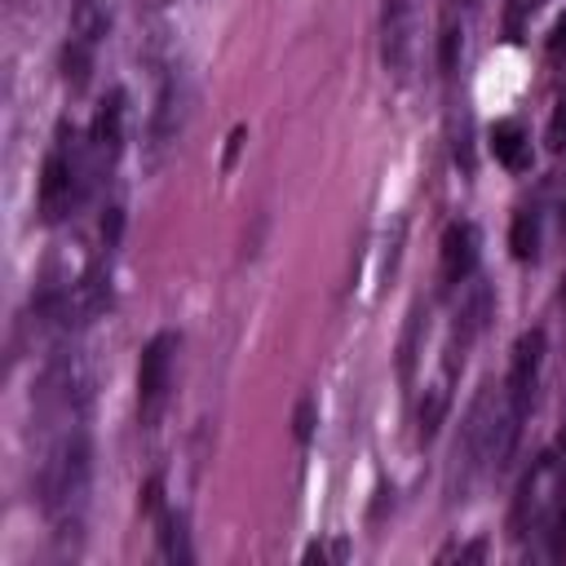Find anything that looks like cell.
Returning <instances> with one entry per match:
<instances>
[{
  "label": "cell",
  "mask_w": 566,
  "mask_h": 566,
  "mask_svg": "<svg viewBox=\"0 0 566 566\" xmlns=\"http://www.w3.org/2000/svg\"><path fill=\"white\" fill-rule=\"evenodd\" d=\"M88 473H93V447L84 429H71L57 451L40 469V504L57 522V531H75L88 500Z\"/></svg>",
  "instance_id": "cell-1"
},
{
  "label": "cell",
  "mask_w": 566,
  "mask_h": 566,
  "mask_svg": "<svg viewBox=\"0 0 566 566\" xmlns=\"http://www.w3.org/2000/svg\"><path fill=\"white\" fill-rule=\"evenodd\" d=\"M491 424H495V402H491V385H482L460 424V442H455V460H451V478H447L451 500H464L473 486V473L482 464H491Z\"/></svg>",
  "instance_id": "cell-2"
},
{
  "label": "cell",
  "mask_w": 566,
  "mask_h": 566,
  "mask_svg": "<svg viewBox=\"0 0 566 566\" xmlns=\"http://www.w3.org/2000/svg\"><path fill=\"white\" fill-rule=\"evenodd\" d=\"M172 349H177V336L172 332H159L146 340L142 349V363H137V407H142V420L150 424L164 407V394H168V371H172Z\"/></svg>",
  "instance_id": "cell-3"
},
{
  "label": "cell",
  "mask_w": 566,
  "mask_h": 566,
  "mask_svg": "<svg viewBox=\"0 0 566 566\" xmlns=\"http://www.w3.org/2000/svg\"><path fill=\"white\" fill-rule=\"evenodd\" d=\"M539 363H544V332L531 327L517 336L513 345V363H509V394H504V411L513 420H526V407H531V394H535V376H539Z\"/></svg>",
  "instance_id": "cell-4"
},
{
  "label": "cell",
  "mask_w": 566,
  "mask_h": 566,
  "mask_svg": "<svg viewBox=\"0 0 566 566\" xmlns=\"http://www.w3.org/2000/svg\"><path fill=\"white\" fill-rule=\"evenodd\" d=\"M411 57V4L407 0H385L380 9V62L389 75H407Z\"/></svg>",
  "instance_id": "cell-5"
},
{
  "label": "cell",
  "mask_w": 566,
  "mask_h": 566,
  "mask_svg": "<svg viewBox=\"0 0 566 566\" xmlns=\"http://www.w3.org/2000/svg\"><path fill=\"white\" fill-rule=\"evenodd\" d=\"M71 199H75V172H71L66 150L53 146L44 155V168H40V217L57 221L62 212H71Z\"/></svg>",
  "instance_id": "cell-6"
},
{
  "label": "cell",
  "mask_w": 566,
  "mask_h": 566,
  "mask_svg": "<svg viewBox=\"0 0 566 566\" xmlns=\"http://www.w3.org/2000/svg\"><path fill=\"white\" fill-rule=\"evenodd\" d=\"M473 265H478V230L469 221H451L442 230V279L455 287L473 274Z\"/></svg>",
  "instance_id": "cell-7"
},
{
  "label": "cell",
  "mask_w": 566,
  "mask_h": 566,
  "mask_svg": "<svg viewBox=\"0 0 566 566\" xmlns=\"http://www.w3.org/2000/svg\"><path fill=\"white\" fill-rule=\"evenodd\" d=\"M106 27H111L106 0H75V4H71V40H80V44L93 49V44L106 35Z\"/></svg>",
  "instance_id": "cell-8"
},
{
  "label": "cell",
  "mask_w": 566,
  "mask_h": 566,
  "mask_svg": "<svg viewBox=\"0 0 566 566\" xmlns=\"http://www.w3.org/2000/svg\"><path fill=\"white\" fill-rule=\"evenodd\" d=\"M93 142H97L106 155L119 150V142H124V93H119V88L97 106V115H93Z\"/></svg>",
  "instance_id": "cell-9"
},
{
  "label": "cell",
  "mask_w": 566,
  "mask_h": 566,
  "mask_svg": "<svg viewBox=\"0 0 566 566\" xmlns=\"http://www.w3.org/2000/svg\"><path fill=\"white\" fill-rule=\"evenodd\" d=\"M491 150H495V159H500L504 168H526V133H522L513 119L495 124V133H491Z\"/></svg>",
  "instance_id": "cell-10"
},
{
  "label": "cell",
  "mask_w": 566,
  "mask_h": 566,
  "mask_svg": "<svg viewBox=\"0 0 566 566\" xmlns=\"http://www.w3.org/2000/svg\"><path fill=\"white\" fill-rule=\"evenodd\" d=\"M420 327H424V305H416L407 314V332H402V345H398V376L411 380V367H416V349H420Z\"/></svg>",
  "instance_id": "cell-11"
},
{
  "label": "cell",
  "mask_w": 566,
  "mask_h": 566,
  "mask_svg": "<svg viewBox=\"0 0 566 566\" xmlns=\"http://www.w3.org/2000/svg\"><path fill=\"white\" fill-rule=\"evenodd\" d=\"M88 62H93V49L80 44V40H66V49H62V75H66L71 88H80L88 80Z\"/></svg>",
  "instance_id": "cell-12"
},
{
  "label": "cell",
  "mask_w": 566,
  "mask_h": 566,
  "mask_svg": "<svg viewBox=\"0 0 566 566\" xmlns=\"http://www.w3.org/2000/svg\"><path fill=\"white\" fill-rule=\"evenodd\" d=\"M509 243H513V256H517V261H531V256H535V243H539L535 212H517V217H513V234H509Z\"/></svg>",
  "instance_id": "cell-13"
},
{
  "label": "cell",
  "mask_w": 566,
  "mask_h": 566,
  "mask_svg": "<svg viewBox=\"0 0 566 566\" xmlns=\"http://www.w3.org/2000/svg\"><path fill=\"white\" fill-rule=\"evenodd\" d=\"M442 411H447V389H429V398L420 402V442H429L438 433Z\"/></svg>",
  "instance_id": "cell-14"
},
{
  "label": "cell",
  "mask_w": 566,
  "mask_h": 566,
  "mask_svg": "<svg viewBox=\"0 0 566 566\" xmlns=\"http://www.w3.org/2000/svg\"><path fill=\"white\" fill-rule=\"evenodd\" d=\"M548 150H566V97L557 102V111L548 119Z\"/></svg>",
  "instance_id": "cell-15"
},
{
  "label": "cell",
  "mask_w": 566,
  "mask_h": 566,
  "mask_svg": "<svg viewBox=\"0 0 566 566\" xmlns=\"http://www.w3.org/2000/svg\"><path fill=\"white\" fill-rule=\"evenodd\" d=\"M119 230H124V212L119 208H106V217H102V243L115 248L119 243Z\"/></svg>",
  "instance_id": "cell-16"
},
{
  "label": "cell",
  "mask_w": 566,
  "mask_h": 566,
  "mask_svg": "<svg viewBox=\"0 0 566 566\" xmlns=\"http://www.w3.org/2000/svg\"><path fill=\"white\" fill-rule=\"evenodd\" d=\"M455 44H460V31L447 27V31H442V66H447V71L455 66Z\"/></svg>",
  "instance_id": "cell-17"
},
{
  "label": "cell",
  "mask_w": 566,
  "mask_h": 566,
  "mask_svg": "<svg viewBox=\"0 0 566 566\" xmlns=\"http://www.w3.org/2000/svg\"><path fill=\"white\" fill-rule=\"evenodd\" d=\"M310 420H314V402H310V398H305V402H301V407H296V438H301V442H305V438H310Z\"/></svg>",
  "instance_id": "cell-18"
},
{
  "label": "cell",
  "mask_w": 566,
  "mask_h": 566,
  "mask_svg": "<svg viewBox=\"0 0 566 566\" xmlns=\"http://www.w3.org/2000/svg\"><path fill=\"white\" fill-rule=\"evenodd\" d=\"M548 49H553V53H562V49H566V13L557 18V27H553V35H548Z\"/></svg>",
  "instance_id": "cell-19"
},
{
  "label": "cell",
  "mask_w": 566,
  "mask_h": 566,
  "mask_svg": "<svg viewBox=\"0 0 566 566\" xmlns=\"http://www.w3.org/2000/svg\"><path fill=\"white\" fill-rule=\"evenodd\" d=\"M447 557H473V562H478V557H482V544H460V548H447V553H442V562H447Z\"/></svg>",
  "instance_id": "cell-20"
},
{
  "label": "cell",
  "mask_w": 566,
  "mask_h": 566,
  "mask_svg": "<svg viewBox=\"0 0 566 566\" xmlns=\"http://www.w3.org/2000/svg\"><path fill=\"white\" fill-rule=\"evenodd\" d=\"M557 544L566 548V509H562V517H557Z\"/></svg>",
  "instance_id": "cell-21"
},
{
  "label": "cell",
  "mask_w": 566,
  "mask_h": 566,
  "mask_svg": "<svg viewBox=\"0 0 566 566\" xmlns=\"http://www.w3.org/2000/svg\"><path fill=\"white\" fill-rule=\"evenodd\" d=\"M562 221H566V203H562Z\"/></svg>",
  "instance_id": "cell-22"
}]
</instances>
